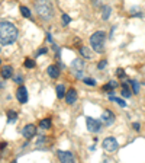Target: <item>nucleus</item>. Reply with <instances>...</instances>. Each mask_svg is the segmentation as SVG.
<instances>
[{
	"label": "nucleus",
	"instance_id": "1",
	"mask_svg": "<svg viewBox=\"0 0 145 163\" xmlns=\"http://www.w3.org/2000/svg\"><path fill=\"white\" fill-rule=\"evenodd\" d=\"M18 28L10 22H0V44L12 45L18 39Z\"/></svg>",
	"mask_w": 145,
	"mask_h": 163
},
{
	"label": "nucleus",
	"instance_id": "2",
	"mask_svg": "<svg viewBox=\"0 0 145 163\" xmlns=\"http://www.w3.org/2000/svg\"><path fill=\"white\" fill-rule=\"evenodd\" d=\"M35 10L42 21H49L54 16V7L49 0H38L35 4Z\"/></svg>",
	"mask_w": 145,
	"mask_h": 163
},
{
	"label": "nucleus",
	"instance_id": "3",
	"mask_svg": "<svg viewBox=\"0 0 145 163\" xmlns=\"http://www.w3.org/2000/svg\"><path fill=\"white\" fill-rule=\"evenodd\" d=\"M105 42H106V33L103 31H97L90 36V45L96 53L105 51Z\"/></svg>",
	"mask_w": 145,
	"mask_h": 163
},
{
	"label": "nucleus",
	"instance_id": "4",
	"mask_svg": "<svg viewBox=\"0 0 145 163\" xmlns=\"http://www.w3.org/2000/svg\"><path fill=\"white\" fill-rule=\"evenodd\" d=\"M84 67H86L84 61H83L81 58H76V60L71 63V73L77 77V79H80V77H81V74H83V70H84Z\"/></svg>",
	"mask_w": 145,
	"mask_h": 163
},
{
	"label": "nucleus",
	"instance_id": "5",
	"mask_svg": "<svg viewBox=\"0 0 145 163\" xmlns=\"http://www.w3.org/2000/svg\"><path fill=\"white\" fill-rule=\"evenodd\" d=\"M102 146H103V149H105L106 152H109V153L116 152V150L119 149V144H118V141H116L115 137H107V138H105L103 143H102Z\"/></svg>",
	"mask_w": 145,
	"mask_h": 163
},
{
	"label": "nucleus",
	"instance_id": "6",
	"mask_svg": "<svg viewBox=\"0 0 145 163\" xmlns=\"http://www.w3.org/2000/svg\"><path fill=\"white\" fill-rule=\"evenodd\" d=\"M86 124H87V130L90 131V132H99V131L102 130V124L100 121L94 120V118H87L86 120Z\"/></svg>",
	"mask_w": 145,
	"mask_h": 163
},
{
	"label": "nucleus",
	"instance_id": "7",
	"mask_svg": "<svg viewBox=\"0 0 145 163\" xmlns=\"http://www.w3.org/2000/svg\"><path fill=\"white\" fill-rule=\"evenodd\" d=\"M57 156H58L60 162H63V163H71V162H74V154H73L71 152L58 150V152H57Z\"/></svg>",
	"mask_w": 145,
	"mask_h": 163
},
{
	"label": "nucleus",
	"instance_id": "8",
	"mask_svg": "<svg viewBox=\"0 0 145 163\" xmlns=\"http://www.w3.org/2000/svg\"><path fill=\"white\" fill-rule=\"evenodd\" d=\"M22 134H23V137L25 138H32L35 134H36V127H35L34 124H28V125H25L23 127V130H22Z\"/></svg>",
	"mask_w": 145,
	"mask_h": 163
},
{
	"label": "nucleus",
	"instance_id": "9",
	"mask_svg": "<svg viewBox=\"0 0 145 163\" xmlns=\"http://www.w3.org/2000/svg\"><path fill=\"white\" fill-rule=\"evenodd\" d=\"M102 121L105 122V125H110V124H113L115 115H113V112H112L110 109H105V111H103V114H102Z\"/></svg>",
	"mask_w": 145,
	"mask_h": 163
},
{
	"label": "nucleus",
	"instance_id": "10",
	"mask_svg": "<svg viewBox=\"0 0 145 163\" xmlns=\"http://www.w3.org/2000/svg\"><path fill=\"white\" fill-rule=\"evenodd\" d=\"M16 98H18V100H19L21 103H26V102H28V90H26V87L21 86L19 89H18Z\"/></svg>",
	"mask_w": 145,
	"mask_h": 163
},
{
	"label": "nucleus",
	"instance_id": "11",
	"mask_svg": "<svg viewBox=\"0 0 145 163\" xmlns=\"http://www.w3.org/2000/svg\"><path fill=\"white\" fill-rule=\"evenodd\" d=\"M76 100H77V92L74 89H70L66 93V102L70 103V105H73V103H76Z\"/></svg>",
	"mask_w": 145,
	"mask_h": 163
},
{
	"label": "nucleus",
	"instance_id": "12",
	"mask_svg": "<svg viewBox=\"0 0 145 163\" xmlns=\"http://www.w3.org/2000/svg\"><path fill=\"white\" fill-rule=\"evenodd\" d=\"M116 87H118V82H116V80H110L107 85H105V86L102 87V90H103V92H107L109 95H113V92H115Z\"/></svg>",
	"mask_w": 145,
	"mask_h": 163
},
{
	"label": "nucleus",
	"instance_id": "13",
	"mask_svg": "<svg viewBox=\"0 0 145 163\" xmlns=\"http://www.w3.org/2000/svg\"><path fill=\"white\" fill-rule=\"evenodd\" d=\"M46 71H48L49 77H52V79H58V76H60V68H58V65H49V67L46 68Z\"/></svg>",
	"mask_w": 145,
	"mask_h": 163
},
{
	"label": "nucleus",
	"instance_id": "14",
	"mask_svg": "<svg viewBox=\"0 0 145 163\" xmlns=\"http://www.w3.org/2000/svg\"><path fill=\"white\" fill-rule=\"evenodd\" d=\"M12 73H13V68H12L10 65L1 67V77H3V79H9V77H12Z\"/></svg>",
	"mask_w": 145,
	"mask_h": 163
},
{
	"label": "nucleus",
	"instance_id": "15",
	"mask_svg": "<svg viewBox=\"0 0 145 163\" xmlns=\"http://www.w3.org/2000/svg\"><path fill=\"white\" fill-rule=\"evenodd\" d=\"M80 54H81V57H84V58H87V60L93 58V54H91V51H90L87 47H84V45H81V47H80Z\"/></svg>",
	"mask_w": 145,
	"mask_h": 163
},
{
	"label": "nucleus",
	"instance_id": "16",
	"mask_svg": "<svg viewBox=\"0 0 145 163\" xmlns=\"http://www.w3.org/2000/svg\"><path fill=\"white\" fill-rule=\"evenodd\" d=\"M57 96H58V99H63V98H66V87H64V85H58L57 86Z\"/></svg>",
	"mask_w": 145,
	"mask_h": 163
},
{
	"label": "nucleus",
	"instance_id": "17",
	"mask_svg": "<svg viewBox=\"0 0 145 163\" xmlns=\"http://www.w3.org/2000/svg\"><path fill=\"white\" fill-rule=\"evenodd\" d=\"M51 125H52V122H51V120H48V118L39 121V127H41L42 130H48V128H51Z\"/></svg>",
	"mask_w": 145,
	"mask_h": 163
},
{
	"label": "nucleus",
	"instance_id": "18",
	"mask_svg": "<svg viewBox=\"0 0 145 163\" xmlns=\"http://www.w3.org/2000/svg\"><path fill=\"white\" fill-rule=\"evenodd\" d=\"M110 12L112 9L109 7V6H106V7H103V13H102V18L106 21V19H109V16H110Z\"/></svg>",
	"mask_w": 145,
	"mask_h": 163
},
{
	"label": "nucleus",
	"instance_id": "19",
	"mask_svg": "<svg viewBox=\"0 0 145 163\" xmlns=\"http://www.w3.org/2000/svg\"><path fill=\"white\" fill-rule=\"evenodd\" d=\"M129 83L132 85V92L134 93H139V83L136 80H129Z\"/></svg>",
	"mask_w": 145,
	"mask_h": 163
},
{
	"label": "nucleus",
	"instance_id": "20",
	"mask_svg": "<svg viewBox=\"0 0 145 163\" xmlns=\"http://www.w3.org/2000/svg\"><path fill=\"white\" fill-rule=\"evenodd\" d=\"M83 82H84V85H87V86H96V80L91 79V77H84Z\"/></svg>",
	"mask_w": 145,
	"mask_h": 163
},
{
	"label": "nucleus",
	"instance_id": "21",
	"mask_svg": "<svg viewBox=\"0 0 145 163\" xmlns=\"http://www.w3.org/2000/svg\"><path fill=\"white\" fill-rule=\"evenodd\" d=\"M109 99H110V100H115V102H116L118 105H121V106H126L125 100H123V99H121V98H115L113 95H110V96H109Z\"/></svg>",
	"mask_w": 145,
	"mask_h": 163
},
{
	"label": "nucleus",
	"instance_id": "22",
	"mask_svg": "<svg viewBox=\"0 0 145 163\" xmlns=\"http://www.w3.org/2000/svg\"><path fill=\"white\" fill-rule=\"evenodd\" d=\"M21 13H22L23 18H31V10L25 6H21Z\"/></svg>",
	"mask_w": 145,
	"mask_h": 163
},
{
	"label": "nucleus",
	"instance_id": "23",
	"mask_svg": "<svg viewBox=\"0 0 145 163\" xmlns=\"http://www.w3.org/2000/svg\"><path fill=\"white\" fill-rule=\"evenodd\" d=\"M25 67H26V68H34L35 61H32L31 58H26V60H25Z\"/></svg>",
	"mask_w": 145,
	"mask_h": 163
},
{
	"label": "nucleus",
	"instance_id": "24",
	"mask_svg": "<svg viewBox=\"0 0 145 163\" xmlns=\"http://www.w3.org/2000/svg\"><path fill=\"white\" fill-rule=\"evenodd\" d=\"M61 21H63V25H68V23L71 22V18H70L68 15H66V13H64V15L61 16Z\"/></svg>",
	"mask_w": 145,
	"mask_h": 163
},
{
	"label": "nucleus",
	"instance_id": "25",
	"mask_svg": "<svg viewBox=\"0 0 145 163\" xmlns=\"http://www.w3.org/2000/svg\"><path fill=\"white\" fill-rule=\"evenodd\" d=\"M122 96L123 98H129V96H131V90H129V87H123L122 89Z\"/></svg>",
	"mask_w": 145,
	"mask_h": 163
},
{
	"label": "nucleus",
	"instance_id": "26",
	"mask_svg": "<svg viewBox=\"0 0 145 163\" xmlns=\"http://www.w3.org/2000/svg\"><path fill=\"white\" fill-rule=\"evenodd\" d=\"M7 118H9V121H15L16 120V112L15 111H9L7 112Z\"/></svg>",
	"mask_w": 145,
	"mask_h": 163
},
{
	"label": "nucleus",
	"instance_id": "27",
	"mask_svg": "<svg viewBox=\"0 0 145 163\" xmlns=\"http://www.w3.org/2000/svg\"><path fill=\"white\" fill-rule=\"evenodd\" d=\"M106 65H107V61H106V60H102L100 63L97 64V68H99V70H105Z\"/></svg>",
	"mask_w": 145,
	"mask_h": 163
},
{
	"label": "nucleus",
	"instance_id": "28",
	"mask_svg": "<svg viewBox=\"0 0 145 163\" xmlns=\"http://www.w3.org/2000/svg\"><path fill=\"white\" fill-rule=\"evenodd\" d=\"M132 127H134L135 131H139V130H141V124H139V122H134V124H132Z\"/></svg>",
	"mask_w": 145,
	"mask_h": 163
},
{
	"label": "nucleus",
	"instance_id": "29",
	"mask_svg": "<svg viewBox=\"0 0 145 163\" xmlns=\"http://www.w3.org/2000/svg\"><path fill=\"white\" fill-rule=\"evenodd\" d=\"M118 77H125V71L122 68H118Z\"/></svg>",
	"mask_w": 145,
	"mask_h": 163
},
{
	"label": "nucleus",
	"instance_id": "30",
	"mask_svg": "<svg viewBox=\"0 0 145 163\" xmlns=\"http://www.w3.org/2000/svg\"><path fill=\"white\" fill-rule=\"evenodd\" d=\"M41 54H46V48H41V50L38 51V54H36V55H41Z\"/></svg>",
	"mask_w": 145,
	"mask_h": 163
},
{
	"label": "nucleus",
	"instance_id": "31",
	"mask_svg": "<svg viewBox=\"0 0 145 163\" xmlns=\"http://www.w3.org/2000/svg\"><path fill=\"white\" fill-rule=\"evenodd\" d=\"M15 82H16V83H22V82H23L22 76H21V74H19V76H16V80H15Z\"/></svg>",
	"mask_w": 145,
	"mask_h": 163
},
{
	"label": "nucleus",
	"instance_id": "32",
	"mask_svg": "<svg viewBox=\"0 0 145 163\" xmlns=\"http://www.w3.org/2000/svg\"><path fill=\"white\" fill-rule=\"evenodd\" d=\"M0 50H1V48H0Z\"/></svg>",
	"mask_w": 145,
	"mask_h": 163
}]
</instances>
